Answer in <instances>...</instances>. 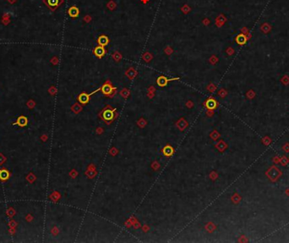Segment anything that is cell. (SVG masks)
I'll use <instances>...</instances> for the list:
<instances>
[{
  "label": "cell",
  "instance_id": "7",
  "mask_svg": "<svg viewBox=\"0 0 289 243\" xmlns=\"http://www.w3.org/2000/svg\"><path fill=\"white\" fill-rule=\"evenodd\" d=\"M115 89L114 87H112V86L109 85V84H105L102 87H101V90H102V93L106 95H109V94H111V93L112 92V90Z\"/></svg>",
  "mask_w": 289,
  "mask_h": 243
},
{
  "label": "cell",
  "instance_id": "2",
  "mask_svg": "<svg viewBox=\"0 0 289 243\" xmlns=\"http://www.w3.org/2000/svg\"><path fill=\"white\" fill-rule=\"evenodd\" d=\"M178 78H173V79H168L166 76H159L157 78V85L159 86H161V87H163L165 86L168 85V83L169 81H174V80H178Z\"/></svg>",
  "mask_w": 289,
  "mask_h": 243
},
{
  "label": "cell",
  "instance_id": "1",
  "mask_svg": "<svg viewBox=\"0 0 289 243\" xmlns=\"http://www.w3.org/2000/svg\"><path fill=\"white\" fill-rule=\"evenodd\" d=\"M44 3L48 5L49 8L55 9L63 3V0H44Z\"/></svg>",
  "mask_w": 289,
  "mask_h": 243
},
{
  "label": "cell",
  "instance_id": "6",
  "mask_svg": "<svg viewBox=\"0 0 289 243\" xmlns=\"http://www.w3.org/2000/svg\"><path fill=\"white\" fill-rule=\"evenodd\" d=\"M27 124H28V120H27V118L24 117V116H20V118H18V120H17V121L15 123V125H18V126H21V127H24Z\"/></svg>",
  "mask_w": 289,
  "mask_h": 243
},
{
  "label": "cell",
  "instance_id": "8",
  "mask_svg": "<svg viewBox=\"0 0 289 243\" xmlns=\"http://www.w3.org/2000/svg\"><path fill=\"white\" fill-rule=\"evenodd\" d=\"M236 42H237L238 44L244 45L247 42V37H245V35H244V34H239L236 37Z\"/></svg>",
  "mask_w": 289,
  "mask_h": 243
},
{
  "label": "cell",
  "instance_id": "4",
  "mask_svg": "<svg viewBox=\"0 0 289 243\" xmlns=\"http://www.w3.org/2000/svg\"><path fill=\"white\" fill-rule=\"evenodd\" d=\"M68 14L71 18H77L80 15V10L76 6H72L68 9Z\"/></svg>",
  "mask_w": 289,
  "mask_h": 243
},
{
  "label": "cell",
  "instance_id": "3",
  "mask_svg": "<svg viewBox=\"0 0 289 243\" xmlns=\"http://www.w3.org/2000/svg\"><path fill=\"white\" fill-rule=\"evenodd\" d=\"M93 53L95 54V56L97 57V58H102V57L104 56L105 53H106V50H105L104 47H102V46H96L95 49H94V51H93Z\"/></svg>",
  "mask_w": 289,
  "mask_h": 243
},
{
  "label": "cell",
  "instance_id": "10",
  "mask_svg": "<svg viewBox=\"0 0 289 243\" xmlns=\"http://www.w3.org/2000/svg\"><path fill=\"white\" fill-rule=\"evenodd\" d=\"M9 177V173L8 170H0V180L2 181H6Z\"/></svg>",
  "mask_w": 289,
  "mask_h": 243
},
{
  "label": "cell",
  "instance_id": "11",
  "mask_svg": "<svg viewBox=\"0 0 289 243\" xmlns=\"http://www.w3.org/2000/svg\"><path fill=\"white\" fill-rule=\"evenodd\" d=\"M103 117H104L105 120H112V118H113V111H111V110H106L103 113Z\"/></svg>",
  "mask_w": 289,
  "mask_h": 243
},
{
  "label": "cell",
  "instance_id": "5",
  "mask_svg": "<svg viewBox=\"0 0 289 243\" xmlns=\"http://www.w3.org/2000/svg\"><path fill=\"white\" fill-rule=\"evenodd\" d=\"M97 42H98V43H99L100 46L105 47V46H107V45L108 44L109 38L107 37V36H105V35H101V36L98 37Z\"/></svg>",
  "mask_w": 289,
  "mask_h": 243
},
{
  "label": "cell",
  "instance_id": "9",
  "mask_svg": "<svg viewBox=\"0 0 289 243\" xmlns=\"http://www.w3.org/2000/svg\"><path fill=\"white\" fill-rule=\"evenodd\" d=\"M90 95H91V94L81 93L80 96H79V101H80L81 103H87L89 102Z\"/></svg>",
  "mask_w": 289,
  "mask_h": 243
},
{
  "label": "cell",
  "instance_id": "12",
  "mask_svg": "<svg viewBox=\"0 0 289 243\" xmlns=\"http://www.w3.org/2000/svg\"><path fill=\"white\" fill-rule=\"evenodd\" d=\"M206 106L208 107V109H214L216 107V101L213 99H210L206 103Z\"/></svg>",
  "mask_w": 289,
  "mask_h": 243
}]
</instances>
